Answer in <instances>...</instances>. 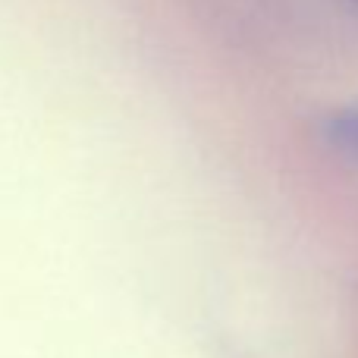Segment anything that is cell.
<instances>
[{
	"label": "cell",
	"instance_id": "cell-2",
	"mask_svg": "<svg viewBox=\"0 0 358 358\" xmlns=\"http://www.w3.org/2000/svg\"><path fill=\"white\" fill-rule=\"evenodd\" d=\"M355 3H358V0H355Z\"/></svg>",
	"mask_w": 358,
	"mask_h": 358
},
{
	"label": "cell",
	"instance_id": "cell-1",
	"mask_svg": "<svg viewBox=\"0 0 358 358\" xmlns=\"http://www.w3.org/2000/svg\"><path fill=\"white\" fill-rule=\"evenodd\" d=\"M324 132H327V142L334 145L340 155L358 161V107L330 117L327 120V129H324Z\"/></svg>",
	"mask_w": 358,
	"mask_h": 358
}]
</instances>
